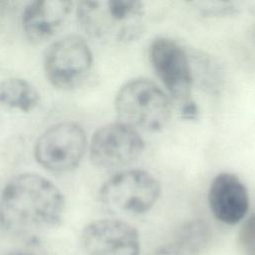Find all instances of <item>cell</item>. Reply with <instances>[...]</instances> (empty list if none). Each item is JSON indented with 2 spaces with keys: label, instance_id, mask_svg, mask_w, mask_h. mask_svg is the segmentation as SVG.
<instances>
[{
  "label": "cell",
  "instance_id": "ffe728a7",
  "mask_svg": "<svg viewBox=\"0 0 255 255\" xmlns=\"http://www.w3.org/2000/svg\"><path fill=\"white\" fill-rule=\"evenodd\" d=\"M254 255H255V254H254Z\"/></svg>",
  "mask_w": 255,
  "mask_h": 255
},
{
  "label": "cell",
  "instance_id": "5bb4252c",
  "mask_svg": "<svg viewBox=\"0 0 255 255\" xmlns=\"http://www.w3.org/2000/svg\"><path fill=\"white\" fill-rule=\"evenodd\" d=\"M193 84L210 92L217 93L222 84V72L218 63L209 55L191 50L187 51Z\"/></svg>",
  "mask_w": 255,
  "mask_h": 255
},
{
  "label": "cell",
  "instance_id": "7c38bea8",
  "mask_svg": "<svg viewBox=\"0 0 255 255\" xmlns=\"http://www.w3.org/2000/svg\"><path fill=\"white\" fill-rule=\"evenodd\" d=\"M211 231L201 219H192L183 223L171 240L158 248L153 255H198L209 244Z\"/></svg>",
  "mask_w": 255,
  "mask_h": 255
},
{
  "label": "cell",
  "instance_id": "2e32d148",
  "mask_svg": "<svg viewBox=\"0 0 255 255\" xmlns=\"http://www.w3.org/2000/svg\"><path fill=\"white\" fill-rule=\"evenodd\" d=\"M238 245L245 255L255 254V211L242 224L238 233Z\"/></svg>",
  "mask_w": 255,
  "mask_h": 255
},
{
  "label": "cell",
  "instance_id": "277c9868",
  "mask_svg": "<svg viewBox=\"0 0 255 255\" xmlns=\"http://www.w3.org/2000/svg\"><path fill=\"white\" fill-rule=\"evenodd\" d=\"M160 194L158 180L142 169H128L110 177L101 187L99 198L109 210L130 214L147 212Z\"/></svg>",
  "mask_w": 255,
  "mask_h": 255
},
{
  "label": "cell",
  "instance_id": "3957f363",
  "mask_svg": "<svg viewBox=\"0 0 255 255\" xmlns=\"http://www.w3.org/2000/svg\"><path fill=\"white\" fill-rule=\"evenodd\" d=\"M115 109L120 122L137 131H158L165 127L171 115L168 97L153 82L141 77L121 87Z\"/></svg>",
  "mask_w": 255,
  "mask_h": 255
},
{
  "label": "cell",
  "instance_id": "6da1fadb",
  "mask_svg": "<svg viewBox=\"0 0 255 255\" xmlns=\"http://www.w3.org/2000/svg\"><path fill=\"white\" fill-rule=\"evenodd\" d=\"M64 208V195L52 181L37 173H21L2 190L0 223L15 234H37L57 227Z\"/></svg>",
  "mask_w": 255,
  "mask_h": 255
},
{
  "label": "cell",
  "instance_id": "9a60e30c",
  "mask_svg": "<svg viewBox=\"0 0 255 255\" xmlns=\"http://www.w3.org/2000/svg\"><path fill=\"white\" fill-rule=\"evenodd\" d=\"M190 4L205 17L229 16L238 12V7L229 1H193Z\"/></svg>",
  "mask_w": 255,
  "mask_h": 255
},
{
  "label": "cell",
  "instance_id": "8fae6325",
  "mask_svg": "<svg viewBox=\"0 0 255 255\" xmlns=\"http://www.w3.org/2000/svg\"><path fill=\"white\" fill-rule=\"evenodd\" d=\"M73 2L42 0L29 3L22 16L25 36L32 43H42L53 38L64 26L72 12Z\"/></svg>",
  "mask_w": 255,
  "mask_h": 255
},
{
  "label": "cell",
  "instance_id": "7a4b0ae2",
  "mask_svg": "<svg viewBox=\"0 0 255 255\" xmlns=\"http://www.w3.org/2000/svg\"><path fill=\"white\" fill-rule=\"evenodd\" d=\"M77 17L83 30L103 43L127 44L144 31V7L136 0L82 1Z\"/></svg>",
  "mask_w": 255,
  "mask_h": 255
},
{
  "label": "cell",
  "instance_id": "8992f818",
  "mask_svg": "<svg viewBox=\"0 0 255 255\" xmlns=\"http://www.w3.org/2000/svg\"><path fill=\"white\" fill-rule=\"evenodd\" d=\"M93 55L87 42L70 35L55 41L44 55V70L49 82L59 89H73L88 76Z\"/></svg>",
  "mask_w": 255,
  "mask_h": 255
},
{
  "label": "cell",
  "instance_id": "52a82bcc",
  "mask_svg": "<svg viewBox=\"0 0 255 255\" xmlns=\"http://www.w3.org/2000/svg\"><path fill=\"white\" fill-rule=\"evenodd\" d=\"M144 149V141L134 128L121 122L99 128L90 143V157L94 165L115 169L135 161Z\"/></svg>",
  "mask_w": 255,
  "mask_h": 255
},
{
  "label": "cell",
  "instance_id": "9c48e42d",
  "mask_svg": "<svg viewBox=\"0 0 255 255\" xmlns=\"http://www.w3.org/2000/svg\"><path fill=\"white\" fill-rule=\"evenodd\" d=\"M81 245L87 255H138L137 231L119 219H99L81 233Z\"/></svg>",
  "mask_w": 255,
  "mask_h": 255
},
{
  "label": "cell",
  "instance_id": "5b68a950",
  "mask_svg": "<svg viewBox=\"0 0 255 255\" xmlns=\"http://www.w3.org/2000/svg\"><path fill=\"white\" fill-rule=\"evenodd\" d=\"M87 149V136L81 126L61 122L47 128L34 148L35 158L44 168L66 172L78 166Z\"/></svg>",
  "mask_w": 255,
  "mask_h": 255
},
{
  "label": "cell",
  "instance_id": "ac0fdd59",
  "mask_svg": "<svg viewBox=\"0 0 255 255\" xmlns=\"http://www.w3.org/2000/svg\"><path fill=\"white\" fill-rule=\"evenodd\" d=\"M250 36H251V40L252 42L255 44V24L252 26L251 31H250Z\"/></svg>",
  "mask_w": 255,
  "mask_h": 255
},
{
  "label": "cell",
  "instance_id": "ba28073f",
  "mask_svg": "<svg viewBox=\"0 0 255 255\" xmlns=\"http://www.w3.org/2000/svg\"><path fill=\"white\" fill-rule=\"evenodd\" d=\"M149 61L168 93L181 104L192 100L193 79L187 50L165 37L154 39L149 46Z\"/></svg>",
  "mask_w": 255,
  "mask_h": 255
},
{
  "label": "cell",
  "instance_id": "30bf717a",
  "mask_svg": "<svg viewBox=\"0 0 255 255\" xmlns=\"http://www.w3.org/2000/svg\"><path fill=\"white\" fill-rule=\"evenodd\" d=\"M208 203L214 216L225 224L241 221L249 208V195L240 178L230 172H221L212 180Z\"/></svg>",
  "mask_w": 255,
  "mask_h": 255
},
{
  "label": "cell",
  "instance_id": "4fadbf2b",
  "mask_svg": "<svg viewBox=\"0 0 255 255\" xmlns=\"http://www.w3.org/2000/svg\"><path fill=\"white\" fill-rule=\"evenodd\" d=\"M40 95L28 81L9 78L0 82V104L21 112H31L39 104Z\"/></svg>",
  "mask_w": 255,
  "mask_h": 255
},
{
  "label": "cell",
  "instance_id": "e0dca14e",
  "mask_svg": "<svg viewBox=\"0 0 255 255\" xmlns=\"http://www.w3.org/2000/svg\"><path fill=\"white\" fill-rule=\"evenodd\" d=\"M198 116H199V109L193 100L187 101L181 105V110H180L181 119L187 120V121H195L198 119Z\"/></svg>",
  "mask_w": 255,
  "mask_h": 255
},
{
  "label": "cell",
  "instance_id": "d6986e66",
  "mask_svg": "<svg viewBox=\"0 0 255 255\" xmlns=\"http://www.w3.org/2000/svg\"><path fill=\"white\" fill-rule=\"evenodd\" d=\"M6 255H34V254H31V253H25V252H14V253L6 254Z\"/></svg>",
  "mask_w": 255,
  "mask_h": 255
}]
</instances>
